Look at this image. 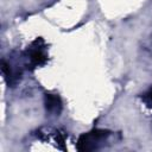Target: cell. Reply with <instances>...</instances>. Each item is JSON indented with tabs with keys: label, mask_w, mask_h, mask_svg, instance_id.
I'll return each mask as SVG.
<instances>
[{
	"label": "cell",
	"mask_w": 152,
	"mask_h": 152,
	"mask_svg": "<svg viewBox=\"0 0 152 152\" xmlns=\"http://www.w3.org/2000/svg\"><path fill=\"white\" fill-rule=\"evenodd\" d=\"M141 99H142V101L146 103V106H148V107L152 108V88H150L146 93H144V94L141 95Z\"/></svg>",
	"instance_id": "obj_5"
},
{
	"label": "cell",
	"mask_w": 152,
	"mask_h": 152,
	"mask_svg": "<svg viewBox=\"0 0 152 152\" xmlns=\"http://www.w3.org/2000/svg\"><path fill=\"white\" fill-rule=\"evenodd\" d=\"M1 70H2V75L5 77V80H6V82L8 83V86L15 84L18 82L20 75H21L20 70L13 69V66L10 63H7L5 59L1 61Z\"/></svg>",
	"instance_id": "obj_4"
},
{
	"label": "cell",
	"mask_w": 152,
	"mask_h": 152,
	"mask_svg": "<svg viewBox=\"0 0 152 152\" xmlns=\"http://www.w3.org/2000/svg\"><path fill=\"white\" fill-rule=\"evenodd\" d=\"M44 103H45V109L49 114L59 115V113L62 110V100L57 94L46 93L45 99H44Z\"/></svg>",
	"instance_id": "obj_3"
},
{
	"label": "cell",
	"mask_w": 152,
	"mask_h": 152,
	"mask_svg": "<svg viewBox=\"0 0 152 152\" xmlns=\"http://www.w3.org/2000/svg\"><path fill=\"white\" fill-rule=\"evenodd\" d=\"M42 43H43L42 39H37L27 49L28 65L32 66V68H38L40 65H44L48 61V55H46L45 49L42 45Z\"/></svg>",
	"instance_id": "obj_2"
},
{
	"label": "cell",
	"mask_w": 152,
	"mask_h": 152,
	"mask_svg": "<svg viewBox=\"0 0 152 152\" xmlns=\"http://www.w3.org/2000/svg\"><path fill=\"white\" fill-rule=\"evenodd\" d=\"M110 132L107 129H100V128H94L87 133H83L80 135L77 142H76V148L80 152H89L100 148L107 138L109 137Z\"/></svg>",
	"instance_id": "obj_1"
}]
</instances>
